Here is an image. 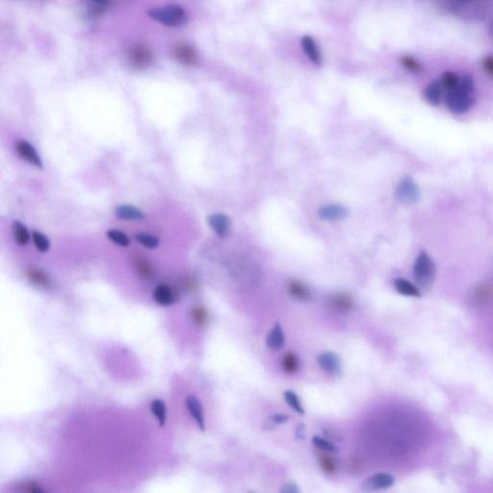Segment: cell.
Returning a JSON list of instances; mask_svg holds the SVG:
<instances>
[{
    "mask_svg": "<svg viewBox=\"0 0 493 493\" xmlns=\"http://www.w3.org/2000/svg\"><path fill=\"white\" fill-rule=\"evenodd\" d=\"M296 436L297 437H299V439H303L304 437V425H300L298 428L296 429Z\"/></svg>",
    "mask_w": 493,
    "mask_h": 493,
    "instance_id": "ab89813d",
    "label": "cell"
},
{
    "mask_svg": "<svg viewBox=\"0 0 493 493\" xmlns=\"http://www.w3.org/2000/svg\"><path fill=\"white\" fill-rule=\"evenodd\" d=\"M175 55L181 63L186 65H194L198 61L195 50L188 45H178L175 49Z\"/></svg>",
    "mask_w": 493,
    "mask_h": 493,
    "instance_id": "ffe728a7",
    "label": "cell"
},
{
    "mask_svg": "<svg viewBox=\"0 0 493 493\" xmlns=\"http://www.w3.org/2000/svg\"><path fill=\"white\" fill-rule=\"evenodd\" d=\"M323 432L327 439L333 440V441H341L343 439V434L336 428L325 427L323 429Z\"/></svg>",
    "mask_w": 493,
    "mask_h": 493,
    "instance_id": "836d02e7",
    "label": "cell"
},
{
    "mask_svg": "<svg viewBox=\"0 0 493 493\" xmlns=\"http://www.w3.org/2000/svg\"><path fill=\"white\" fill-rule=\"evenodd\" d=\"M136 268H137L138 272H139L140 275L145 276V278H150L152 276V270L148 267L147 263L143 260H138L136 263Z\"/></svg>",
    "mask_w": 493,
    "mask_h": 493,
    "instance_id": "e575fe53",
    "label": "cell"
},
{
    "mask_svg": "<svg viewBox=\"0 0 493 493\" xmlns=\"http://www.w3.org/2000/svg\"><path fill=\"white\" fill-rule=\"evenodd\" d=\"M348 210L346 208L339 205L322 206L318 210L319 217L325 221L341 220L346 217Z\"/></svg>",
    "mask_w": 493,
    "mask_h": 493,
    "instance_id": "5bb4252c",
    "label": "cell"
},
{
    "mask_svg": "<svg viewBox=\"0 0 493 493\" xmlns=\"http://www.w3.org/2000/svg\"><path fill=\"white\" fill-rule=\"evenodd\" d=\"M288 416L285 414H276L274 415L273 418H272V422L275 424H283L284 422L288 421Z\"/></svg>",
    "mask_w": 493,
    "mask_h": 493,
    "instance_id": "f35d334b",
    "label": "cell"
},
{
    "mask_svg": "<svg viewBox=\"0 0 493 493\" xmlns=\"http://www.w3.org/2000/svg\"><path fill=\"white\" fill-rule=\"evenodd\" d=\"M153 299L159 306H172L177 302V294L168 284H159L153 292Z\"/></svg>",
    "mask_w": 493,
    "mask_h": 493,
    "instance_id": "30bf717a",
    "label": "cell"
},
{
    "mask_svg": "<svg viewBox=\"0 0 493 493\" xmlns=\"http://www.w3.org/2000/svg\"><path fill=\"white\" fill-rule=\"evenodd\" d=\"M135 239L141 245L148 249H155L160 244L159 238L155 235H148V233H137L135 235Z\"/></svg>",
    "mask_w": 493,
    "mask_h": 493,
    "instance_id": "484cf974",
    "label": "cell"
},
{
    "mask_svg": "<svg viewBox=\"0 0 493 493\" xmlns=\"http://www.w3.org/2000/svg\"><path fill=\"white\" fill-rule=\"evenodd\" d=\"M116 216L120 220L125 221H140L144 220L145 213L139 208L130 205H123L118 206L115 210Z\"/></svg>",
    "mask_w": 493,
    "mask_h": 493,
    "instance_id": "9a60e30c",
    "label": "cell"
},
{
    "mask_svg": "<svg viewBox=\"0 0 493 493\" xmlns=\"http://www.w3.org/2000/svg\"><path fill=\"white\" fill-rule=\"evenodd\" d=\"M13 231H14L15 240L19 245L25 246L29 242V231L24 224L19 221H15L13 223Z\"/></svg>",
    "mask_w": 493,
    "mask_h": 493,
    "instance_id": "603a6c76",
    "label": "cell"
},
{
    "mask_svg": "<svg viewBox=\"0 0 493 493\" xmlns=\"http://www.w3.org/2000/svg\"><path fill=\"white\" fill-rule=\"evenodd\" d=\"M32 239H33V242L38 251H41V253H45V251L49 250V239L47 238L44 233L34 230L33 233H32Z\"/></svg>",
    "mask_w": 493,
    "mask_h": 493,
    "instance_id": "4316f807",
    "label": "cell"
},
{
    "mask_svg": "<svg viewBox=\"0 0 493 493\" xmlns=\"http://www.w3.org/2000/svg\"><path fill=\"white\" fill-rule=\"evenodd\" d=\"M483 68L487 75L493 79V55H487L483 59Z\"/></svg>",
    "mask_w": 493,
    "mask_h": 493,
    "instance_id": "d590c367",
    "label": "cell"
},
{
    "mask_svg": "<svg viewBox=\"0 0 493 493\" xmlns=\"http://www.w3.org/2000/svg\"><path fill=\"white\" fill-rule=\"evenodd\" d=\"M394 288L401 295L415 297V298L421 297V292H420L419 288H416L414 284L409 283V281L405 280V279H396L394 281Z\"/></svg>",
    "mask_w": 493,
    "mask_h": 493,
    "instance_id": "d6986e66",
    "label": "cell"
},
{
    "mask_svg": "<svg viewBox=\"0 0 493 493\" xmlns=\"http://www.w3.org/2000/svg\"><path fill=\"white\" fill-rule=\"evenodd\" d=\"M395 484V478L389 473H377L367 478L362 483L361 489L366 492H376V490H387Z\"/></svg>",
    "mask_w": 493,
    "mask_h": 493,
    "instance_id": "5b68a950",
    "label": "cell"
},
{
    "mask_svg": "<svg viewBox=\"0 0 493 493\" xmlns=\"http://www.w3.org/2000/svg\"><path fill=\"white\" fill-rule=\"evenodd\" d=\"M281 366L285 373L295 374L300 368V359L293 352H288L284 354L283 361H281Z\"/></svg>",
    "mask_w": 493,
    "mask_h": 493,
    "instance_id": "7402d4cb",
    "label": "cell"
},
{
    "mask_svg": "<svg viewBox=\"0 0 493 493\" xmlns=\"http://www.w3.org/2000/svg\"><path fill=\"white\" fill-rule=\"evenodd\" d=\"M107 237L112 241L113 243L122 246H130V241L125 233L118 230H110L107 231Z\"/></svg>",
    "mask_w": 493,
    "mask_h": 493,
    "instance_id": "4dcf8cb0",
    "label": "cell"
},
{
    "mask_svg": "<svg viewBox=\"0 0 493 493\" xmlns=\"http://www.w3.org/2000/svg\"><path fill=\"white\" fill-rule=\"evenodd\" d=\"M400 62L403 65L405 69L409 70V72H417L422 70L421 64L415 58L409 56V55H404L400 59Z\"/></svg>",
    "mask_w": 493,
    "mask_h": 493,
    "instance_id": "d6a6232c",
    "label": "cell"
},
{
    "mask_svg": "<svg viewBox=\"0 0 493 493\" xmlns=\"http://www.w3.org/2000/svg\"><path fill=\"white\" fill-rule=\"evenodd\" d=\"M288 291L289 295H291L298 301L308 302L311 299V293L309 289L299 281H289Z\"/></svg>",
    "mask_w": 493,
    "mask_h": 493,
    "instance_id": "e0dca14e",
    "label": "cell"
},
{
    "mask_svg": "<svg viewBox=\"0 0 493 493\" xmlns=\"http://www.w3.org/2000/svg\"><path fill=\"white\" fill-rule=\"evenodd\" d=\"M328 304L331 309L338 313H349L354 308V301L345 293H336L329 297Z\"/></svg>",
    "mask_w": 493,
    "mask_h": 493,
    "instance_id": "9c48e42d",
    "label": "cell"
},
{
    "mask_svg": "<svg viewBox=\"0 0 493 493\" xmlns=\"http://www.w3.org/2000/svg\"><path fill=\"white\" fill-rule=\"evenodd\" d=\"M94 1L97 2V3L107 5L109 3L110 0H94Z\"/></svg>",
    "mask_w": 493,
    "mask_h": 493,
    "instance_id": "60d3db41",
    "label": "cell"
},
{
    "mask_svg": "<svg viewBox=\"0 0 493 493\" xmlns=\"http://www.w3.org/2000/svg\"><path fill=\"white\" fill-rule=\"evenodd\" d=\"M210 228L221 237L228 235L230 228V220L223 213H215L208 219Z\"/></svg>",
    "mask_w": 493,
    "mask_h": 493,
    "instance_id": "8fae6325",
    "label": "cell"
},
{
    "mask_svg": "<svg viewBox=\"0 0 493 493\" xmlns=\"http://www.w3.org/2000/svg\"><path fill=\"white\" fill-rule=\"evenodd\" d=\"M302 49L306 52V56L316 66H320L322 55L315 40L311 36H304L301 40Z\"/></svg>",
    "mask_w": 493,
    "mask_h": 493,
    "instance_id": "7c38bea8",
    "label": "cell"
},
{
    "mask_svg": "<svg viewBox=\"0 0 493 493\" xmlns=\"http://www.w3.org/2000/svg\"><path fill=\"white\" fill-rule=\"evenodd\" d=\"M191 318H192L195 325L198 327L205 326L208 321V311H206V309L203 308V306H195V308H193L192 311H191Z\"/></svg>",
    "mask_w": 493,
    "mask_h": 493,
    "instance_id": "d4e9b609",
    "label": "cell"
},
{
    "mask_svg": "<svg viewBox=\"0 0 493 493\" xmlns=\"http://www.w3.org/2000/svg\"><path fill=\"white\" fill-rule=\"evenodd\" d=\"M152 414L155 415V417L159 421L161 426L165 424L166 415H167V409H166V406L164 402L161 401V400H153L152 403Z\"/></svg>",
    "mask_w": 493,
    "mask_h": 493,
    "instance_id": "f1b7e54d",
    "label": "cell"
},
{
    "mask_svg": "<svg viewBox=\"0 0 493 493\" xmlns=\"http://www.w3.org/2000/svg\"><path fill=\"white\" fill-rule=\"evenodd\" d=\"M186 405H187L188 411L197 422L198 427L202 431H205V417H203V407L200 401L195 396H189L186 399Z\"/></svg>",
    "mask_w": 493,
    "mask_h": 493,
    "instance_id": "2e32d148",
    "label": "cell"
},
{
    "mask_svg": "<svg viewBox=\"0 0 493 493\" xmlns=\"http://www.w3.org/2000/svg\"><path fill=\"white\" fill-rule=\"evenodd\" d=\"M423 95L429 104L437 107L441 100V84L437 80L429 83L424 89Z\"/></svg>",
    "mask_w": 493,
    "mask_h": 493,
    "instance_id": "ac0fdd59",
    "label": "cell"
},
{
    "mask_svg": "<svg viewBox=\"0 0 493 493\" xmlns=\"http://www.w3.org/2000/svg\"><path fill=\"white\" fill-rule=\"evenodd\" d=\"M396 198L400 202L412 205L418 202L421 198L419 187L412 178L407 177L400 181L396 188Z\"/></svg>",
    "mask_w": 493,
    "mask_h": 493,
    "instance_id": "277c9868",
    "label": "cell"
},
{
    "mask_svg": "<svg viewBox=\"0 0 493 493\" xmlns=\"http://www.w3.org/2000/svg\"><path fill=\"white\" fill-rule=\"evenodd\" d=\"M318 462L322 470L328 475L336 474L337 471L336 460L329 452L322 451L318 454Z\"/></svg>",
    "mask_w": 493,
    "mask_h": 493,
    "instance_id": "44dd1931",
    "label": "cell"
},
{
    "mask_svg": "<svg viewBox=\"0 0 493 493\" xmlns=\"http://www.w3.org/2000/svg\"><path fill=\"white\" fill-rule=\"evenodd\" d=\"M148 15L153 21L169 27L182 26L188 22L187 13L178 5L152 8L148 10Z\"/></svg>",
    "mask_w": 493,
    "mask_h": 493,
    "instance_id": "3957f363",
    "label": "cell"
},
{
    "mask_svg": "<svg viewBox=\"0 0 493 493\" xmlns=\"http://www.w3.org/2000/svg\"><path fill=\"white\" fill-rule=\"evenodd\" d=\"M281 492L283 493H300L301 490L299 489L298 485L294 484V483H286L281 489Z\"/></svg>",
    "mask_w": 493,
    "mask_h": 493,
    "instance_id": "8d00e7d4",
    "label": "cell"
},
{
    "mask_svg": "<svg viewBox=\"0 0 493 493\" xmlns=\"http://www.w3.org/2000/svg\"><path fill=\"white\" fill-rule=\"evenodd\" d=\"M319 366L321 367L326 373L333 375V376H339L341 374L342 366L341 361L339 357L334 352H324L319 354L317 358Z\"/></svg>",
    "mask_w": 493,
    "mask_h": 493,
    "instance_id": "52a82bcc",
    "label": "cell"
},
{
    "mask_svg": "<svg viewBox=\"0 0 493 493\" xmlns=\"http://www.w3.org/2000/svg\"><path fill=\"white\" fill-rule=\"evenodd\" d=\"M27 276H29V279L30 281H32V283L36 284V285L38 286H40V288H49V278H47V276H45L44 273H42L41 271H38L35 270V269H32V270H30Z\"/></svg>",
    "mask_w": 493,
    "mask_h": 493,
    "instance_id": "f546056e",
    "label": "cell"
},
{
    "mask_svg": "<svg viewBox=\"0 0 493 493\" xmlns=\"http://www.w3.org/2000/svg\"><path fill=\"white\" fill-rule=\"evenodd\" d=\"M16 150L17 155L22 159L26 161L29 164L35 166L36 168L42 169L44 164L40 155H38L36 148L29 142L25 140L19 141L16 143Z\"/></svg>",
    "mask_w": 493,
    "mask_h": 493,
    "instance_id": "ba28073f",
    "label": "cell"
},
{
    "mask_svg": "<svg viewBox=\"0 0 493 493\" xmlns=\"http://www.w3.org/2000/svg\"><path fill=\"white\" fill-rule=\"evenodd\" d=\"M415 281L420 288L429 290L436 280L437 268L431 256L426 251H421L415 259L414 265Z\"/></svg>",
    "mask_w": 493,
    "mask_h": 493,
    "instance_id": "7a4b0ae2",
    "label": "cell"
},
{
    "mask_svg": "<svg viewBox=\"0 0 493 493\" xmlns=\"http://www.w3.org/2000/svg\"><path fill=\"white\" fill-rule=\"evenodd\" d=\"M349 464L350 469H352V471L359 472L361 471V469H363V462L359 459L352 460L351 462H349Z\"/></svg>",
    "mask_w": 493,
    "mask_h": 493,
    "instance_id": "74e56055",
    "label": "cell"
},
{
    "mask_svg": "<svg viewBox=\"0 0 493 493\" xmlns=\"http://www.w3.org/2000/svg\"><path fill=\"white\" fill-rule=\"evenodd\" d=\"M266 344H267L269 349L276 352L281 351L285 345V337H284L283 327L280 323H276L273 329H271L267 338H266Z\"/></svg>",
    "mask_w": 493,
    "mask_h": 493,
    "instance_id": "4fadbf2b",
    "label": "cell"
},
{
    "mask_svg": "<svg viewBox=\"0 0 493 493\" xmlns=\"http://www.w3.org/2000/svg\"><path fill=\"white\" fill-rule=\"evenodd\" d=\"M130 62L132 63L133 67L137 69H145L152 64L153 56L152 52L148 49V47L143 45H133L128 52Z\"/></svg>",
    "mask_w": 493,
    "mask_h": 493,
    "instance_id": "8992f818",
    "label": "cell"
},
{
    "mask_svg": "<svg viewBox=\"0 0 493 493\" xmlns=\"http://www.w3.org/2000/svg\"><path fill=\"white\" fill-rule=\"evenodd\" d=\"M475 83L472 77H460L459 85L446 95V107L454 114L469 111L475 104Z\"/></svg>",
    "mask_w": 493,
    "mask_h": 493,
    "instance_id": "6da1fadb",
    "label": "cell"
},
{
    "mask_svg": "<svg viewBox=\"0 0 493 493\" xmlns=\"http://www.w3.org/2000/svg\"><path fill=\"white\" fill-rule=\"evenodd\" d=\"M313 442L317 448L320 449L321 451L329 453L337 452L336 445L331 444V440L322 439L320 437L315 436L313 439Z\"/></svg>",
    "mask_w": 493,
    "mask_h": 493,
    "instance_id": "1f68e13d",
    "label": "cell"
},
{
    "mask_svg": "<svg viewBox=\"0 0 493 493\" xmlns=\"http://www.w3.org/2000/svg\"><path fill=\"white\" fill-rule=\"evenodd\" d=\"M284 400L296 412L300 414H304V409L302 406L300 399L297 396L295 392L292 391H286L284 392Z\"/></svg>",
    "mask_w": 493,
    "mask_h": 493,
    "instance_id": "83f0119b",
    "label": "cell"
},
{
    "mask_svg": "<svg viewBox=\"0 0 493 493\" xmlns=\"http://www.w3.org/2000/svg\"><path fill=\"white\" fill-rule=\"evenodd\" d=\"M460 77L454 72H445L441 77V87L444 88L447 92L454 90L459 85Z\"/></svg>",
    "mask_w": 493,
    "mask_h": 493,
    "instance_id": "cb8c5ba5",
    "label": "cell"
}]
</instances>
